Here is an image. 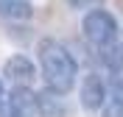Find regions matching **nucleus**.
<instances>
[{
	"label": "nucleus",
	"instance_id": "nucleus-13",
	"mask_svg": "<svg viewBox=\"0 0 123 117\" xmlns=\"http://www.w3.org/2000/svg\"><path fill=\"white\" fill-rule=\"evenodd\" d=\"M3 111H6V98H0V117H3Z\"/></svg>",
	"mask_w": 123,
	"mask_h": 117
},
{
	"label": "nucleus",
	"instance_id": "nucleus-12",
	"mask_svg": "<svg viewBox=\"0 0 123 117\" xmlns=\"http://www.w3.org/2000/svg\"><path fill=\"white\" fill-rule=\"evenodd\" d=\"M0 98H6V84H3V78H0Z\"/></svg>",
	"mask_w": 123,
	"mask_h": 117
},
{
	"label": "nucleus",
	"instance_id": "nucleus-7",
	"mask_svg": "<svg viewBox=\"0 0 123 117\" xmlns=\"http://www.w3.org/2000/svg\"><path fill=\"white\" fill-rule=\"evenodd\" d=\"M92 56H95L98 67L106 70L109 75L123 72V42H115V45H109V47H98V50H92Z\"/></svg>",
	"mask_w": 123,
	"mask_h": 117
},
{
	"label": "nucleus",
	"instance_id": "nucleus-8",
	"mask_svg": "<svg viewBox=\"0 0 123 117\" xmlns=\"http://www.w3.org/2000/svg\"><path fill=\"white\" fill-rule=\"evenodd\" d=\"M37 117H64V100L62 95L42 89L37 92Z\"/></svg>",
	"mask_w": 123,
	"mask_h": 117
},
{
	"label": "nucleus",
	"instance_id": "nucleus-4",
	"mask_svg": "<svg viewBox=\"0 0 123 117\" xmlns=\"http://www.w3.org/2000/svg\"><path fill=\"white\" fill-rule=\"evenodd\" d=\"M78 100L87 111H101L106 103V81L101 78V72H87L78 86Z\"/></svg>",
	"mask_w": 123,
	"mask_h": 117
},
{
	"label": "nucleus",
	"instance_id": "nucleus-2",
	"mask_svg": "<svg viewBox=\"0 0 123 117\" xmlns=\"http://www.w3.org/2000/svg\"><path fill=\"white\" fill-rule=\"evenodd\" d=\"M81 33H84L87 45L92 50L109 47V45H115V42H120V25H117L115 14L106 11V8H90L81 17Z\"/></svg>",
	"mask_w": 123,
	"mask_h": 117
},
{
	"label": "nucleus",
	"instance_id": "nucleus-6",
	"mask_svg": "<svg viewBox=\"0 0 123 117\" xmlns=\"http://www.w3.org/2000/svg\"><path fill=\"white\" fill-rule=\"evenodd\" d=\"M104 117H123V72L109 75L106 84V103H104Z\"/></svg>",
	"mask_w": 123,
	"mask_h": 117
},
{
	"label": "nucleus",
	"instance_id": "nucleus-11",
	"mask_svg": "<svg viewBox=\"0 0 123 117\" xmlns=\"http://www.w3.org/2000/svg\"><path fill=\"white\" fill-rule=\"evenodd\" d=\"M3 117H25V114H20L17 109H11V106L6 103V111H3Z\"/></svg>",
	"mask_w": 123,
	"mask_h": 117
},
{
	"label": "nucleus",
	"instance_id": "nucleus-3",
	"mask_svg": "<svg viewBox=\"0 0 123 117\" xmlns=\"http://www.w3.org/2000/svg\"><path fill=\"white\" fill-rule=\"evenodd\" d=\"M37 75H39L37 64L31 61L28 56H23V53H14L11 59H6L3 70H0V78L8 81L11 86H34Z\"/></svg>",
	"mask_w": 123,
	"mask_h": 117
},
{
	"label": "nucleus",
	"instance_id": "nucleus-9",
	"mask_svg": "<svg viewBox=\"0 0 123 117\" xmlns=\"http://www.w3.org/2000/svg\"><path fill=\"white\" fill-rule=\"evenodd\" d=\"M0 17L25 22L34 17V6H31V0H0Z\"/></svg>",
	"mask_w": 123,
	"mask_h": 117
},
{
	"label": "nucleus",
	"instance_id": "nucleus-1",
	"mask_svg": "<svg viewBox=\"0 0 123 117\" xmlns=\"http://www.w3.org/2000/svg\"><path fill=\"white\" fill-rule=\"evenodd\" d=\"M39 56V75L48 92L67 95L78 81V61L59 39H39L37 45Z\"/></svg>",
	"mask_w": 123,
	"mask_h": 117
},
{
	"label": "nucleus",
	"instance_id": "nucleus-5",
	"mask_svg": "<svg viewBox=\"0 0 123 117\" xmlns=\"http://www.w3.org/2000/svg\"><path fill=\"white\" fill-rule=\"evenodd\" d=\"M6 103L25 117H37V89L34 86H11L6 92Z\"/></svg>",
	"mask_w": 123,
	"mask_h": 117
},
{
	"label": "nucleus",
	"instance_id": "nucleus-10",
	"mask_svg": "<svg viewBox=\"0 0 123 117\" xmlns=\"http://www.w3.org/2000/svg\"><path fill=\"white\" fill-rule=\"evenodd\" d=\"M73 8H95V6H101L104 0H67Z\"/></svg>",
	"mask_w": 123,
	"mask_h": 117
}]
</instances>
